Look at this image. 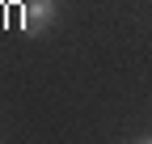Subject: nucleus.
Returning a JSON list of instances; mask_svg holds the SVG:
<instances>
[{"mask_svg": "<svg viewBox=\"0 0 152 144\" xmlns=\"http://www.w3.org/2000/svg\"><path fill=\"white\" fill-rule=\"evenodd\" d=\"M55 13H59L55 0H30V4L21 9V30H26V34H42V30H51Z\"/></svg>", "mask_w": 152, "mask_h": 144, "instance_id": "f257e3e1", "label": "nucleus"}]
</instances>
